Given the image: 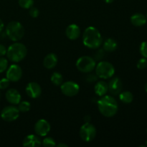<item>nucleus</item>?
Segmentation results:
<instances>
[{"instance_id":"obj_27","label":"nucleus","mask_w":147,"mask_h":147,"mask_svg":"<svg viewBox=\"0 0 147 147\" xmlns=\"http://www.w3.org/2000/svg\"><path fill=\"white\" fill-rule=\"evenodd\" d=\"M140 53L144 57L147 58V42H142L140 45Z\"/></svg>"},{"instance_id":"obj_2","label":"nucleus","mask_w":147,"mask_h":147,"mask_svg":"<svg viewBox=\"0 0 147 147\" xmlns=\"http://www.w3.org/2000/svg\"><path fill=\"white\" fill-rule=\"evenodd\" d=\"M103 38L100 32L94 27H88L85 30L83 34V42L88 48L96 50L100 47Z\"/></svg>"},{"instance_id":"obj_31","label":"nucleus","mask_w":147,"mask_h":147,"mask_svg":"<svg viewBox=\"0 0 147 147\" xmlns=\"http://www.w3.org/2000/svg\"><path fill=\"white\" fill-rule=\"evenodd\" d=\"M104 51L105 50L103 49V50H99L96 52V55H95L96 60H101V59L103 58V56H104L105 55Z\"/></svg>"},{"instance_id":"obj_6","label":"nucleus","mask_w":147,"mask_h":147,"mask_svg":"<svg viewBox=\"0 0 147 147\" xmlns=\"http://www.w3.org/2000/svg\"><path fill=\"white\" fill-rule=\"evenodd\" d=\"M96 66V60L90 56H82L76 62V67L81 73H90Z\"/></svg>"},{"instance_id":"obj_4","label":"nucleus","mask_w":147,"mask_h":147,"mask_svg":"<svg viewBox=\"0 0 147 147\" xmlns=\"http://www.w3.org/2000/svg\"><path fill=\"white\" fill-rule=\"evenodd\" d=\"M6 34L11 41L17 42L24 37V29L19 22H10L6 27Z\"/></svg>"},{"instance_id":"obj_11","label":"nucleus","mask_w":147,"mask_h":147,"mask_svg":"<svg viewBox=\"0 0 147 147\" xmlns=\"http://www.w3.org/2000/svg\"><path fill=\"white\" fill-rule=\"evenodd\" d=\"M7 78L11 82H17L22 78V70L18 65H11L7 70L6 73Z\"/></svg>"},{"instance_id":"obj_39","label":"nucleus","mask_w":147,"mask_h":147,"mask_svg":"<svg viewBox=\"0 0 147 147\" xmlns=\"http://www.w3.org/2000/svg\"><path fill=\"white\" fill-rule=\"evenodd\" d=\"M146 146H147V140L146 141Z\"/></svg>"},{"instance_id":"obj_10","label":"nucleus","mask_w":147,"mask_h":147,"mask_svg":"<svg viewBox=\"0 0 147 147\" xmlns=\"http://www.w3.org/2000/svg\"><path fill=\"white\" fill-rule=\"evenodd\" d=\"M34 131L37 136H47L50 131L51 126H50V123L45 119H40L36 122L34 124Z\"/></svg>"},{"instance_id":"obj_26","label":"nucleus","mask_w":147,"mask_h":147,"mask_svg":"<svg viewBox=\"0 0 147 147\" xmlns=\"http://www.w3.org/2000/svg\"><path fill=\"white\" fill-rule=\"evenodd\" d=\"M8 67V60L4 57H0V73L7 70Z\"/></svg>"},{"instance_id":"obj_40","label":"nucleus","mask_w":147,"mask_h":147,"mask_svg":"<svg viewBox=\"0 0 147 147\" xmlns=\"http://www.w3.org/2000/svg\"><path fill=\"white\" fill-rule=\"evenodd\" d=\"M146 19H147V14H146Z\"/></svg>"},{"instance_id":"obj_5","label":"nucleus","mask_w":147,"mask_h":147,"mask_svg":"<svg viewBox=\"0 0 147 147\" xmlns=\"http://www.w3.org/2000/svg\"><path fill=\"white\" fill-rule=\"evenodd\" d=\"M95 68L96 76L102 79L111 78L115 73V68L113 65L107 61L99 62Z\"/></svg>"},{"instance_id":"obj_13","label":"nucleus","mask_w":147,"mask_h":147,"mask_svg":"<svg viewBox=\"0 0 147 147\" xmlns=\"http://www.w3.org/2000/svg\"><path fill=\"white\" fill-rule=\"evenodd\" d=\"M108 86H109V91L113 96H118V95H119L121 92L122 91V89H123L122 81L118 77L112 78L109 81Z\"/></svg>"},{"instance_id":"obj_23","label":"nucleus","mask_w":147,"mask_h":147,"mask_svg":"<svg viewBox=\"0 0 147 147\" xmlns=\"http://www.w3.org/2000/svg\"><path fill=\"white\" fill-rule=\"evenodd\" d=\"M31 109V104L29 103L28 101H26V100H24V101H20V103H19L18 109L20 111V112H22V113H25V112L29 111Z\"/></svg>"},{"instance_id":"obj_18","label":"nucleus","mask_w":147,"mask_h":147,"mask_svg":"<svg viewBox=\"0 0 147 147\" xmlns=\"http://www.w3.org/2000/svg\"><path fill=\"white\" fill-rule=\"evenodd\" d=\"M94 90L95 93L97 96H105L106 95L107 92L109 91V86H108V83L106 82L101 80V81H99L95 85L94 87Z\"/></svg>"},{"instance_id":"obj_36","label":"nucleus","mask_w":147,"mask_h":147,"mask_svg":"<svg viewBox=\"0 0 147 147\" xmlns=\"http://www.w3.org/2000/svg\"><path fill=\"white\" fill-rule=\"evenodd\" d=\"M57 146H58V147H68V145L65 144L60 143V144H58L57 145Z\"/></svg>"},{"instance_id":"obj_37","label":"nucleus","mask_w":147,"mask_h":147,"mask_svg":"<svg viewBox=\"0 0 147 147\" xmlns=\"http://www.w3.org/2000/svg\"><path fill=\"white\" fill-rule=\"evenodd\" d=\"M113 1H114V0H104L105 2L107 3V4H111V3L113 2Z\"/></svg>"},{"instance_id":"obj_22","label":"nucleus","mask_w":147,"mask_h":147,"mask_svg":"<svg viewBox=\"0 0 147 147\" xmlns=\"http://www.w3.org/2000/svg\"><path fill=\"white\" fill-rule=\"evenodd\" d=\"M50 80L51 82L55 85V86H61V84L63 82V76L60 74L58 72H55L52 74L51 77H50Z\"/></svg>"},{"instance_id":"obj_29","label":"nucleus","mask_w":147,"mask_h":147,"mask_svg":"<svg viewBox=\"0 0 147 147\" xmlns=\"http://www.w3.org/2000/svg\"><path fill=\"white\" fill-rule=\"evenodd\" d=\"M147 66V60L145 57L141 58L140 60L138 61L137 63V67L140 70H143V69L146 68Z\"/></svg>"},{"instance_id":"obj_19","label":"nucleus","mask_w":147,"mask_h":147,"mask_svg":"<svg viewBox=\"0 0 147 147\" xmlns=\"http://www.w3.org/2000/svg\"><path fill=\"white\" fill-rule=\"evenodd\" d=\"M131 22L136 27H142L146 23V17L142 13H136L131 17Z\"/></svg>"},{"instance_id":"obj_12","label":"nucleus","mask_w":147,"mask_h":147,"mask_svg":"<svg viewBox=\"0 0 147 147\" xmlns=\"http://www.w3.org/2000/svg\"><path fill=\"white\" fill-rule=\"evenodd\" d=\"M26 93L27 96L33 99L40 97L42 93V88L38 83L35 82H30L26 86Z\"/></svg>"},{"instance_id":"obj_15","label":"nucleus","mask_w":147,"mask_h":147,"mask_svg":"<svg viewBox=\"0 0 147 147\" xmlns=\"http://www.w3.org/2000/svg\"><path fill=\"white\" fill-rule=\"evenodd\" d=\"M22 145L25 147H39L42 145V142L36 135L30 134L24 138Z\"/></svg>"},{"instance_id":"obj_17","label":"nucleus","mask_w":147,"mask_h":147,"mask_svg":"<svg viewBox=\"0 0 147 147\" xmlns=\"http://www.w3.org/2000/svg\"><path fill=\"white\" fill-rule=\"evenodd\" d=\"M57 57L55 53H49L43 60V65L47 69H53L57 65Z\"/></svg>"},{"instance_id":"obj_3","label":"nucleus","mask_w":147,"mask_h":147,"mask_svg":"<svg viewBox=\"0 0 147 147\" xmlns=\"http://www.w3.org/2000/svg\"><path fill=\"white\" fill-rule=\"evenodd\" d=\"M27 54V49L24 45L15 42L8 47L7 51V58L13 63H19L24 60Z\"/></svg>"},{"instance_id":"obj_20","label":"nucleus","mask_w":147,"mask_h":147,"mask_svg":"<svg viewBox=\"0 0 147 147\" xmlns=\"http://www.w3.org/2000/svg\"><path fill=\"white\" fill-rule=\"evenodd\" d=\"M118 47V43L114 39L109 38L104 42L103 45V49L106 52L111 53L115 51Z\"/></svg>"},{"instance_id":"obj_8","label":"nucleus","mask_w":147,"mask_h":147,"mask_svg":"<svg viewBox=\"0 0 147 147\" xmlns=\"http://www.w3.org/2000/svg\"><path fill=\"white\" fill-rule=\"evenodd\" d=\"M20 116V111L18 107L14 106H6L1 112V117L7 122H11L17 120Z\"/></svg>"},{"instance_id":"obj_34","label":"nucleus","mask_w":147,"mask_h":147,"mask_svg":"<svg viewBox=\"0 0 147 147\" xmlns=\"http://www.w3.org/2000/svg\"><path fill=\"white\" fill-rule=\"evenodd\" d=\"M90 116H86L84 117V121H85V123H89L90 121Z\"/></svg>"},{"instance_id":"obj_28","label":"nucleus","mask_w":147,"mask_h":147,"mask_svg":"<svg viewBox=\"0 0 147 147\" xmlns=\"http://www.w3.org/2000/svg\"><path fill=\"white\" fill-rule=\"evenodd\" d=\"M9 80L7 78L0 80V90H5L9 86Z\"/></svg>"},{"instance_id":"obj_35","label":"nucleus","mask_w":147,"mask_h":147,"mask_svg":"<svg viewBox=\"0 0 147 147\" xmlns=\"http://www.w3.org/2000/svg\"><path fill=\"white\" fill-rule=\"evenodd\" d=\"M4 22H3L2 20L0 19V32H1L3 30V29H4Z\"/></svg>"},{"instance_id":"obj_41","label":"nucleus","mask_w":147,"mask_h":147,"mask_svg":"<svg viewBox=\"0 0 147 147\" xmlns=\"http://www.w3.org/2000/svg\"><path fill=\"white\" fill-rule=\"evenodd\" d=\"M146 133H147V129H146Z\"/></svg>"},{"instance_id":"obj_7","label":"nucleus","mask_w":147,"mask_h":147,"mask_svg":"<svg viewBox=\"0 0 147 147\" xmlns=\"http://www.w3.org/2000/svg\"><path fill=\"white\" fill-rule=\"evenodd\" d=\"M79 134H80V136L82 140L86 142H90L96 137V129L90 122L85 123L80 127Z\"/></svg>"},{"instance_id":"obj_38","label":"nucleus","mask_w":147,"mask_h":147,"mask_svg":"<svg viewBox=\"0 0 147 147\" xmlns=\"http://www.w3.org/2000/svg\"><path fill=\"white\" fill-rule=\"evenodd\" d=\"M145 90L147 92V83H146V85H145Z\"/></svg>"},{"instance_id":"obj_21","label":"nucleus","mask_w":147,"mask_h":147,"mask_svg":"<svg viewBox=\"0 0 147 147\" xmlns=\"http://www.w3.org/2000/svg\"><path fill=\"white\" fill-rule=\"evenodd\" d=\"M119 99L123 103H131L134 100V96L130 91L121 92L119 94Z\"/></svg>"},{"instance_id":"obj_24","label":"nucleus","mask_w":147,"mask_h":147,"mask_svg":"<svg viewBox=\"0 0 147 147\" xmlns=\"http://www.w3.org/2000/svg\"><path fill=\"white\" fill-rule=\"evenodd\" d=\"M34 0H19V5L23 9H30L33 7Z\"/></svg>"},{"instance_id":"obj_32","label":"nucleus","mask_w":147,"mask_h":147,"mask_svg":"<svg viewBox=\"0 0 147 147\" xmlns=\"http://www.w3.org/2000/svg\"><path fill=\"white\" fill-rule=\"evenodd\" d=\"M7 49L6 48L5 46L0 44V57H3L5 55H7Z\"/></svg>"},{"instance_id":"obj_30","label":"nucleus","mask_w":147,"mask_h":147,"mask_svg":"<svg viewBox=\"0 0 147 147\" xmlns=\"http://www.w3.org/2000/svg\"><path fill=\"white\" fill-rule=\"evenodd\" d=\"M29 13H30V15L32 17H33V18H37L39 16V14H40V11H39L38 9L36 8V7H32L31 8H30Z\"/></svg>"},{"instance_id":"obj_9","label":"nucleus","mask_w":147,"mask_h":147,"mask_svg":"<svg viewBox=\"0 0 147 147\" xmlns=\"http://www.w3.org/2000/svg\"><path fill=\"white\" fill-rule=\"evenodd\" d=\"M61 92L67 97H73L79 93L80 86L74 81H67L60 86Z\"/></svg>"},{"instance_id":"obj_25","label":"nucleus","mask_w":147,"mask_h":147,"mask_svg":"<svg viewBox=\"0 0 147 147\" xmlns=\"http://www.w3.org/2000/svg\"><path fill=\"white\" fill-rule=\"evenodd\" d=\"M42 145L45 147H54L56 146V143L52 137H46L42 142Z\"/></svg>"},{"instance_id":"obj_14","label":"nucleus","mask_w":147,"mask_h":147,"mask_svg":"<svg viewBox=\"0 0 147 147\" xmlns=\"http://www.w3.org/2000/svg\"><path fill=\"white\" fill-rule=\"evenodd\" d=\"M5 97L7 101L12 105H17L21 101V95L20 92L14 88L9 89L6 92Z\"/></svg>"},{"instance_id":"obj_1","label":"nucleus","mask_w":147,"mask_h":147,"mask_svg":"<svg viewBox=\"0 0 147 147\" xmlns=\"http://www.w3.org/2000/svg\"><path fill=\"white\" fill-rule=\"evenodd\" d=\"M98 109L103 116L113 117L118 112L119 105L113 96L105 95L98 101Z\"/></svg>"},{"instance_id":"obj_33","label":"nucleus","mask_w":147,"mask_h":147,"mask_svg":"<svg viewBox=\"0 0 147 147\" xmlns=\"http://www.w3.org/2000/svg\"><path fill=\"white\" fill-rule=\"evenodd\" d=\"M97 78L98 76L96 75H93V74H90L87 77V78H86V80H87V81L88 82H94L96 81V80H97Z\"/></svg>"},{"instance_id":"obj_16","label":"nucleus","mask_w":147,"mask_h":147,"mask_svg":"<svg viewBox=\"0 0 147 147\" xmlns=\"http://www.w3.org/2000/svg\"><path fill=\"white\" fill-rule=\"evenodd\" d=\"M80 34V30L78 26L76 24H70L68 27L66 28L65 34L71 40H77L79 37Z\"/></svg>"}]
</instances>
